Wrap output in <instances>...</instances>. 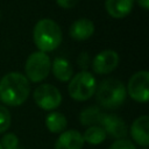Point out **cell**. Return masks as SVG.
I'll use <instances>...</instances> for the list:
<instances>
[{
    "instance_id": "1",
    "label": "cell",
    "mask_w": 149,
    "mask_h": 149,
    "mask_svg": "<svg viewBox=\"0 0 149 149\" xmlns=\"http://www.w3.org/2000/svg\"><path fill=\"white\" fill-rule=\"evenodd\" d=\"M30 92L29 81L20 72H9L0 80V100L8 106L22 105Z\"/></svg>"
},
{
    "instance_id": "2",
    "label": "cell",
    "mask_w": 149,
    "mask_h": 149,
    "mask_svg": "<svg viewBox=\"0 0 149 149\" xmlns=\"http://www.w3.org/2000/svg\"><path fill=\"white\" fill-rule=\"evenodd\" d=\"M33 37L40 51L49 52L59 47L63 34L61 27L54 20L42 19L34 27Z\"/></svg>"
},
{
    "instance_id": "3",
    "label": "cell",
    "mask_w": 149,
    "mask_h": 149,
    "mask_svg": "<svg viewBox=\"0 0 149 149\" xmlns=\"http://www.w3.org/2000/svg\"><path fill=\"white\" fill-rule=\"evenodd\" d=\"M97 90V101L106 109H115L120 107L127 97V91L122 81L115 78L102 80Z\"/></svg>"
},
{
    "instance_id": "4",
    "label": "cell",
    "mask_w": 149,
    "mask_h": 149,
    "mask_svg": "<svg viewBox=\"0 0 149 149\" xmlns=\"http://www.w3.org/2000/svg\"><path fill=\"white\" fill-rule=\"evenodd\" d=\"M95 88L97 83L93 74L88 71H80L70 80L68 91L72 99L77 101H85L95 93Z\"/></svg>"
},
{
    "instance_id": "5",
    "label": "cell",
    "mask_w": 149,
    "mask_h": 149,
    "mask_svg": "<svg viewBox=\"0 0 149 149\" xmlns=\"http://www.w3.org/2000/svg\"><path fill=\"white\" fill-rule=\"evenodd\" d=\"M51 69V61L45 52L35 51L33 52L26 62L24 71L26 78L33 83H38L45 79Z\"/></svg>"
},
{
    "instance_id": "6",
    "label": "cell",
    "mask_w": 149,
    "mask_h": 149,
    "mask_svg": "<svg viewBox=\"0 0 149 149\" xmlns=\"http://www.w3.org/2000/svg\"><path fill=\"white\" fill-rule=\"evenodd\" d=\"M34 100L42 109L52 111L61 105L62 94L56 86L51 84H41L34 91Z\"/></svg>"
},
{
    "instance_id": "7",
    "label": "cell",
    "mask_w": 149,
    "mask_h": 149,
    "mask_svg": "<svg viewBox=\"0 0 149 149\" xmlns=\"http://www.w3.org/2000/svg\"><path fill=\"white\" fill-rule=\"evenodd\" d=\"M148 84H149V72L142 70L134 73L130 77L126 91L133 100L137 102H147L149 99Z\"/></svg>"
},
{
    "instance_id": "8",
    "label": "cell",
    "mask_w": 149,
    "mask_h": 149,
    "mask_svg": "<svg viewBox=\"0 0 149 149\" xmlns=\"http://www.w3.org/2000/svg\"><path fill=\"white\" fill-rule=\"evenodd\" d=\"M99 126L105 130L106 135L115 140L125 139L128 134V128H127L126 122L116 114L102 113Z\"/></svg>"
},
{
    "instance_id": "9",
    "label": "cell",
    "mask_w": 149,
    "mask_h": 149,
    "mask_svg": "<svg viewBox=\"0 0 149 149\" xmlns=\"http://www.w3.org/2000/svg\"><path fill=\"white\" fill-rule=\"evenodd\" d=\"M119 64V55L114 50H104L93 59V71L98 74H107L116 69Z\"/></svg>"
},
{
    "instance_id": "10",
    "label": "cell",
    "mask_w": 149,
    "mask_h": 149,
    "mask_svg": "<svg viewBox=\"0 0 149 149\" xmlns=\"http://www.w3.org/2000/svg\"><path fill=\"white\" fill-rule=\"evenodd\" d=\"M130 135L136 144L142 148L149 146V118L148 115H141L134 120L130 127Z\"/></svg>"
},
{
    "instance_id": "11",
    "label": "cell",
    "mask_w": 149,
    "mask_h": 149,
    "mask_svg": "<svg viewBox=\"0 0 149 149\" xmlns=\"http://www.w3.org/2000/svg\"><path fill=\"white\" fill-rule=\"evenodd\" d=\"M83 135L76 129L64 130L55 142V149H83Z\"/></svg>"
},
{
    "instance_id": "12",
    "label": "cell",
    "mask_w": 149,
    "mask_h": 149,
    "mask_svg": "<svg viewBox=\"0 0 149 149\" xmlns=\"http://www.w3.org/2000/svg\"><path fill=\"white\" fill-rule=\"evenodd\" d=\"M70 36L73 38V40H77V41H85V40H88L93 33H94V24L91 20L88 19H79L77 21H74L71 27H70Z\"/></svg>"
},
{
    "instance_id": "13",
    "label": "cell",
    "mask_w": 149,
    "mask_h": 149,
    "mask_svg": "<svg viewBox=\"0 0 149 149\" xmlns=\"http://www.w3.org/2000/svg\"><path fill=\"white\" fill-rule=\"evenodd\" d=\"M134 6V0H106L105 7L107 13L114 19L127 16Z\"/></svg>"
},
{
    "instance_id": "14",
    "label": "cell",
    "mask_w": 149,
    "mask_h": 149,
    "mask_svg": "<svg viewBox=\"0 0 149 149\" xmlns=\"http://www.w3.org/2000/svg\"><path fill=\"white\" fill-rule=\"evenodd\" d=\"M51 70H52L55 78H57L61 81L70 80L73 74V69H72V65L70 64V62L68 59L61 58V57H57L54 59V62L51 64Z\"/></svg>"
},
{
    "instance_id": "15",
    "label": "cell",
    "mask_w": 149,
    "mask_h": 149,
    "mask_svg": "<svg viewBox=\"0 0 149 149\" xmlns=\"http://www.w3.org/2000/svg\"><path fill=\"white\" fill-rule=\"evenodd\" d=\"M68 120L59 112H51L45 118V126L51 133H63L66 128Z\"/></svg>"
},
{
    "instance_id": "16",
    "label": "cell",
    "mask_w": 149,
    "mask_h": 149,
    "mask_svg": "<svg viewBox=\"0 0 149 149\" xmlns=\"http://www.w3.org/2000/svg\"><path fill=\"white\" fill-rule=\"evenodd\" d=\"M101 116H102V112L100 111L99 107L90 106V107H86L85 109H83L80 112L79 120H80V123L83 126H88V127L99 126Z\"/></svg>"
},
{
    "instance_id": "17",
    "label": "cell",
    "mask_w": 149,
    "mask_h": 149,
    "mask_svg": "<svg viewBox=\"0 0 149 149\" xmlns=\"http://www.w3.org/2000/svg\"><path fill=\"white\" fill-rule=\"evenodd\" d=\"M81 135H83L84 142H87L88 144H92V146L100 144L101 142L105 141V139L107 136L105 130L100 126H91Z\"/></svg>"
},
{
    "instance_id": "18",
    "label": "cell",
    "mask_w": 149,
    "mask_h": 149,
    "mask_svg": "<svg viewBox=\"0 0 149 149\" xmlns=\"http://www.w3.org/2000/svg\"><path fill=\"white\" fill-rule=\"evenodd\" d=\"M2 149H16L19 148V139L14 133H6L0 142Z\"/></svg>"
},
{
    "instance_id": "19",
    "label": "cell",
    "mask_w": 149,
    "mask_h": 149,
    "mask_svg": "<svg viewBox=\"0 0 149 149\" xmlns=\"http://www.w3.org/2000/svg\"><path fill=\"white\" fill-rule=\"evenodd\" d=\"M10 122L12 118L9 111L5 106H0V134L8 130V128L10 127Z\"/></svg>"
},
{
    "instance_id": "20",
    "label": "cell",
    "mask_w": 149,
    "mask_h": 149,
    "mask_svg": "<svg viewBox=\"0 0 149 149\" xmlns=\"http://www.w3.org/2000/svg\"><path fill=\"white\" fill-rule=\"evenodd\" d=\"M108 149H136V147L132 141L127 139H121V140H115Z\"/></svg>"
},
{
    "instance_id": "21",
    "label": "cell",
    "mask_w": 149,
    "mask_h": 149,
    "mask_svg": "<svg viewBox=\"0 0 149 149\" xmlns=\"http://www.w3.org/2000/svg\"><path fill=\"white\" fill-rule=\"evenodd\" d=\"M88 61H90L88 54H87V52H81V54L79 55V57H78V61H77L78 66L85 71V69L88 66Z\"/></svg>"
},
{
    "instance_id": "22",
    "label": "cell",
    "mask_w": 149,
    "mask_h": 149,
    "mask_svg": "<svg viewBox=\"0 0 149 149\" xmlns=\"http://www.w3.org/2000/svg\"><path fill=\"white\" fill-rule=\"evenodd\" d=\"M79 0H56L57 5L65 8V9H69V8H72L74 7L77 3H78Z\"/></svg>"
},
{
    "instance_id": "23",
    "label": "cell",
    "mask_w": 149,
    "mask_h": 149,
    "mask_svg": "<svg viewBox=\"0 0 149 149\" xmlns=\"http://www.w3.org/2000/svg\"><path fill=\"white\" fill-rule=\"evenodd\" d=\"M139 6L142 7L144 10H148L149 9V0H136Z\"/></svg>"
},
{
    "instance_id": "24",
    "label": "cell",
    "mask_w": 149,
    "mask_h": 149,
    "mask_svg": "<svg viewBox=\"0 0 149 149\" xmlns=\"http://www.w3.org/2000/svg\"><path fill=\"white\" fill-rule=\"evenodd\" d=\"M0 149H2V147H1V144H0Z\"/></svg>"
},
{
    "instance_id": "25",
    "label": "cell",
    "mask_w": 149,
    "mask_h": 149,
    "mask_svg": "<svg viewBox=\"0 0 149 149\" xmlns=\"http://www.w3.org/2000/svg\"><path fill=\"white\" fill-rule=\"evenodd\" d=\"M142 149H148V148H142Z\"/></svg>"
},
{
    "instance_id": "26",
    "label": "cell",
    "mask_w": 149,
    "mask_h": 149,
    "mask_svg": "<svg viewBox=\"0 0 149 149\" xmlns=\"http://www.w3.org/2000/svg\"><path fill=\"white\" fill-rule=\"evenodd\" d=\"M16 149H20V148H16Z\"/></svg>"
}]
</instances>
